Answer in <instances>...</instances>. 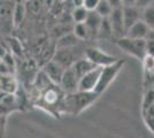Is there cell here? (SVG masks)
Returning <instances> with one entry per match:
<instances>
[{
	"label": "cell",
	"instance_id": "e0dca14e",
	"mask_svg": "<svg viewBox=\"0 0 154 138\" xmlns=\"http://www.w3.org/2000/svg\"><path fill=\"white\" fill-rule=\"evenodd\" d=\"M17 89L19 84L13 75H2L0 77V90L6 93H15Z\"/></svg>",
	"mask_w": 154,
	"mask_h": 138
},
{
	"label": "cell",
	"instance_id": "ba28073f",
	"mask_svg": "<svg viewBox=\"0 0 154 138\" xmlns=\"http://www.w3.org/2000/svg\"><path fill=\"white\" fill-rule=\"evenodd\" d=\"M78 77L72 70V68H67L64 69L62 78L60 81L59 86L61 87V90L64 93H74L78 91Z\"/></svg>",
	"mask_w": 154,
	"mask_h": 138
},
{
	"label": "cell",
	"instance_id": "83f0119b",
	"mask_svg": "<svg viewBox=\"0 0 154 138\" xmlns=\"http://www.w3.org/2000/svg\"><path fill=\"white\" fill-rule=\"evenodd\" d=\"M44 5V0H29L28 9L33 14H38Z\"/></svg>",
	"mask_w": 154,
	"mask_h": 138
},
{
	"label": "cell",
	"instance_id": "d590c367",
	"mask_svg": "<svg viewBox=\"0 0 154 138\" xmlns=\"http://www.w3.org/2000/svg\"><path fill=\"white\" fill-rule=\"evenodd\" d=\"M107 2L113 7V9H114V8H120V7H122L121 0H107Z\"/></svg>",
	"mask_w": 154,
	"mask_h": 138
},
{
	"label": "cell",
	"instance_id": "ac0fdd59",
	"mask_svg": "<svg viewBox=\"0 0 154 138\" xmlns=\"http://www.w3.org/2000/svg\"><path fill=\"white\" fill-rule=\"evenodd\" d=\"M26 7L22 2H16L14 4L13 8V26H19L22 24V22L24 21L26 17Z\"/></svg>",
	"mask_w": 154,
	"mask_h": 138
},
{
	"label": "cell",
	"instance_id": "2e32d148",
	"mask_svg": "<svg viewBox=\"0 0 154 138\" xmlns=\"http://www.w3.org/2000/svg\"><path fill=\"white\" fill-rule=\"evenodd\" d=\"M38 70L39 69H38V66H37V62L32 59L26 60L22 63V66H21V72H22L24 79L29 81L31 84L32 82H33V79H35V77H36Z\"/></svg>",
	"mask_w": 154,
	"mask_h": 138
},
{
	"label": "cell",
	"instance_id": "7402d4cb",
	"mask_svg": "<svg viewBox=\"0 0 154 138\" xmlns=\"http://www.w3.org/2000/svg\"><path fill=\"white\" fill-rule=\"evenodd\" d=\"M113 36L112 32V26L109 23L108 17H103L100 26H99V30H98V36L97 37H100V38H109Z\"/></svg>",
	"mask_w": 154,
	"mask_h": 138
},
{
	"label": "cell",
	"instance_id": "4dcf8cb0",
	"mask_svg": "<svg viewBox=\"0 0 154 138\" xmlns=\"http://www.w3.org/2000/svg\"><path fill=\"white\" fill-rule=\"evenodd\" d=\"M7 124V114H1L0 115V138H4L5 131H6Z\"/></svg>",
	"mask_w": 154,
	"mask_h": 138
},
{
	"label": "cell",
	"instance_id": "277c9868",
	"mask_svg": "<svg viewBox=\"0 0 154 138\" xmlns=\"http://www.w3.org/2000/svg\"><path fill=\"white\" fill-rule=\"evenodd\" d=\"M116 45L120 50L137 58L138 60H143L146 55V40L145 39H135L129 38L127 36L120 37L116 40Z\"/></svg>",
	"mask_w": 154,
	"mask_h": 138
},
{
	"label": "cell",
	"instance_id": "5b68a950",
	"mask_svg": "<svg viewBox=\"0 0 154 138\" xmlns=\"http://www.w3.org/2000/svg\"><path fill=\"white\" fill-rule=\"evenodd\" d=\"M84 57L98 67L107 66V65H110V63H114L115 61L119 60L116 57H113L108 53L101 51L100 48H96V47L86 48L85 52H84Z\"/></svg>",
	"mask_w": 154,
	"mask_h": 138
},
{
	"label": "cell",
	"instance_id": "9a60e30c",
	"mask_svg": "<svg viewBox=\"0 0 154 138\" xmlns=\"http://www.w3.org/2000/svg\"><path fill=\"white\" fill-rule=\"evenodd\" d=\"M96 67H98V66H96L94 63H92L90 60H88L84 57L82 59H77L76 61L72 63L71 68H72V70H74L75 74L77 75V77L81 78L83 75H85L86 72H89L90 70H92V69H94Z\"/></svg>",
	"mask_w": 154,
	"mask_h": 138
},
{
	"label": "cell",
	"instance_id": "d6a6232c",
	"mask_svg": "<svg viewBox=\"0 0 154 138\" xmlns=\"http://www.w3.org/2000/svg\"><path fill=\"white\" fill-rule=\"evenodd\" d=\"M152 4H154V0H136V6L140 9L149 6Z\"/></svg>",
	"mask_w": 154,
	"mask_h": 138
},
{
	"label": "cell",
	"instance_id": "4fadbf2b",
	"mask_svg": "<svg viewBox=\"0 0 154 138\" xmlns=\"http://www.w3.org/2000/svg\"><path fill=\"white\" fill-rule=\"evenodd\" d=\"M149 29L151 28L144 21L139 20L125 31V36L129 38H135V39H145Z\"/></svg>",
	"mask_w": 154,
	"mask_h": 138
},
{
	"label": "cell",
	"instance_id": "f35d334b",
	"mask_svg": "<svg viewBox=\"0 0 154 138\" xmlns=\"http://www.w3.org/2000/svg\"><path fill=\"white\" fill-rule=\"evenodd\" d=\"M71 2H72V5L75 8L77 7H84V0H71Z\"/></svg>",
	"mask_w": 154,
	"mask_h": 138
},
{
	"label": "cell",
	"instance_id": "ffe728a7",
	"mask_svg": "<svg viewBox=\"0 0 154 138\" xmlns=\"http://www.w3.org/2000/svg\"><path fill=\"white\" fill-rule=\"evenodd\" d=\"M141 21H144L151 29L154 28V4L141 9Z\"/></svg>",
	"mask_w": 154,
	"mask_h": 138
},
{
	"label": "cell",
	"instance_id": "cb8c5ba5",
	"mask_svg": "<svg viewBox=\"0 0 154 138\" xmlns=\"http://www.w3.org/2000/svg\"><path fill=\"white\" fill-rule=\"evenodd\" d=\"M72 33L79 40H84L89 38V31L86 29L85 23H75V26L72 28Z\"/></svg>",
	"mask_w": 154,
	"mask_h": 138
},
{
	"label": "cell",
	"instance_id": "30bf717a",
	"mask_svg": "<svg viewBox=\"0 0 154 138\" xmlns=\"http://www.w3.org/2000/svg\"><path fill=\"white\" fill-rule=\"evenodd\" d=\"M42 70L45 72L46 76L50 78V81H51L52 83L59 85L60 84V81L62 78V75H63L64 68L51 59L50 61H47L46 63L43 65Z\"/></svg>",
	"mask_w": 154,
	"mask_h": 138
},
{
	"label": "cell",
	"instance_id": "836d02e7",
	"mask_svg": "<svg viewBox=\"0 0 154 138\" xmlns=\"http://www.w3.org/2000/svg\"><path fill=\"white\" fill-rule=\"evenodd\" d=\"M0 74H1V75H12L9 68L6 66V63H5L2 60H0Z\"/></svg>",
	"mask_w": 154,
	"mask_h": 138
},
{
	"label": "cell",
	"instance_id": "f1b7e54d",
	"mask_svg": "<svg viewBox=\"0 0 154 138\" xmlns=\"http://www.w3.org/2000/svg\"><path fill=\"white\" fill-rule=\"evenodd\" d=\"M141 61H143V65H144V68L146 72H154V57L146 54Z\"/></svg>",
	"mask_w": 154,
	"mask_h": 138
},
{
	"label": "cell",
	"instance_id": "44dd1931",
	"mask_svg": "<svg viewBox=\"0 0 154 138\" xmlns=\"http://www.w3.org/2000/svg\"><path fill=\"white\" fill-rule=\"evenodd\" d=\"M89 12L90 11H88L85 7H77L70 13L71 20L74 23H84L89 15Z\"/></svg>",
	"mask_w": 154,
	"mask_h": 138
},
{
	"label": "cell",
	"instance_id": "d4e9b609",
	"mask_svg": "<svg viewBox=\"0 0 154 138\" xmlns=\"http://www.w3.org/2000/svg\"><path fill=\"white\" fill-rule=\"evenodd\" d=\"M8 44H9V47L12 50V54L14 57H22L23 55V47H22V44L17 38H9L8 39Z\"/></svg>",
	"mask_w": 154,
	"mask_h": 138
},
{
	"label": "cell",
	"instance_id": "4316f807",
	"mask_svg": "<svg viewBox=\"0 0 154 138\" xmlns=\"http://www.w3.org/2000/svg\"><path fill=\"white\" fill-rule=\"evenodd\" d=\"M1 60L6 63V66L9 68V70H11V72H12V75H14V72H15V58H14V55L12 54V53L7 52L2 58H1Z\"/></svg>",
	"mask_w": 154,
	"mask_h": 138
},
{
	"label": "cell",
	"instance_id": "603a6c76",
	"mask_svg": "<svg viewBox=\"0 0 154 138\" xmlns=\"http://www.w3.org/2000/svg\"><path fill=\"white\" fill-rule=\"evenodd\" d=\"M112 11H113V7L107 2V0H100L98 6L94 9V12L97 14H99L101 17H108L112 13Z\"/></svg>",
	"mask_w": 154,
	"mask_h": 138
},
{
	"label": "cell",
	"instance_id": "5bb4252c",
	"mask_svg": "<svg viewBox=\"0 0 154 138\" xmlns=\"http://www.w3.org/2000/svg\"><path fill=\"white\" fill-rule=\"evenodd\" d=\"M101 20H103V17L99 14H97L94 11L89 12V15H88L86 20L84 22L88 31H89V38H93V37L98 36V30H99Z\"/></svg>",
	"mask_w": 154,
	"mask_h": 138
},
{
	"label": "cell",
	"instance_id": "60d3db41",
	"mask_svg": "<svg viewBox=\"0 0 154 138\" xmlns=\"http://www.w3.org/2000/svg\"><path fill=\"white\" fill-rule=\"evenodd\" d=\"M7 53V51H6V48L5 47H2V46L0 45V58H2L5 54Z\"/></svg>",
	"mask_w": 154,
	"mask_h": 138
},
{
	"label": "cell",
	"instance_id": "8d00e7d4",
	"mask_svg": "<svg viewBox=\"0 0 154 138\" xmlns=\"http://www.w3.org/2000/svg\"><path fill=\"white\" fill-rule=\"evenodd\" d=\"M145 40L148 41V43H154V28L149 29V31H148L146 37H145Z\"/></svg>",
	"mask_w": 154,
	"mask_h": 138
},
{
	"label": "cell",
	"instance_id": "8992f818",
	"mask_svg": "<svg viewBox=\"0 0 154 138\" xmlns=\"http://www.w3.org/2000/svg\"><path fill=\"white\" fill-rule=\"evenodd\" d=\"M101 68L103 67H96L94 69H92L89 72H86L85 75H83L81 78L78 79V91H93L97 85V83H98Z\"/></svg>",
	"mask_w": 154,
	"mask_h": 138
},
{
	"label": "cell",
	"instance_id": "484cf974",
	"mask_svg": "<svg viewBox=\"0 0 154 138\" xmlns=\"http://www.w3.org/2000/svg\"><path fill=\"white\" fill-rule=\"evenodd\" d=\"M154 105V89H149L146 91L144 99H143V107H141V112H144L145 109H147L149 106Z\"/></svg>",
	"mask_w": 154,
	"mask_h": 138
},
{
	"label": "cell",
	"instance_id": "7bdbcfd3",
	"mask_svg": "<svg viewBox=\"0 0 154 138\" xmlns=\"http://www.w3.org/2000/svg\"><path fill=\"white\" fill-rule=\"evenodd\" d=\"M0 60H1V58H0Z\"/></svg>",
	"mask_w": 154,
	"mask_h": 138
},
{
	"label": "cell",
	"instance_id": "b9f144b4",
	"mask_svg": "<svg viewBox=\"0 0 154 138\" xmlns=\"http://www.w3.org/2000/svg\"><path fill=\"white\" fill-rule=\"evenodd\" d=\"M60 1H66V0H60Z\"/></svg>",
	"mask_w": 154,
	"mask_h": 138
},
{
	"label": "cell",
	"instance_id": "9c48e42d",
	"mask_svg": "<svg viewBox=\"0 0 154 138\" xmlns=\"http://www.w3.org/2000/svg\"><path fill=\"white\" fill-rule=\"evenodd\" d=\"M14 4L11 0H0V26L5 29L13 28Z\"/></svg>",
	"mask_w": 154,
	"mask_h": 138
},
{
	"label": "cell",
	"instance_id": "e575fe53",
	"mask_svg": "<svg viewBox=\"0 0 154 138\" xmlns=\"http://www.w3.org/2000/svg\"><path fill=\"white\" fill-rule=\"evenodd\" d=\"M146 54H149V55L154 57V43L146 41Z\"/></svg>",
	"mask_w": 154,
	"mask_h": 138
},
{
	"label": "cell",
	"instance_id": "ab89813d",
	"mask_svg": "<svg viewBox=\"0 0 154 138\" xmlns=\"http://www.w3.org/2000/svg\"><path fill=\"white\" fill-rule=\"evenodd\" d=\"M55 1H57V0H44V5H46L47 7H50V8H51L52 5H53Z\"/></svg>",
	"mask_w": 154,
	"mask_h": 138
},
{
	"label": "cell",
	"instance_id": "7a4b0ae2",
	"mask_svg": "<svg viewBox=\"0 0 154 138\" xmlns=\"http://www.w3.org/2000/svg\"><path fill=\"white\" fill-rule=\"evenodd\" d=\"M99 97L96 92L76 91L74 93H66L63 100V112L78 115L91 106Z\"/></svg>",
	"mask_w": 154,
	"mask_h": 138
},
{
	"label": "cell",
	"instance_id": "6da1fadb",
	"mask_svg": "<svg viewBox=\"0 0 154 138\" xmlns=\"http://www.w3.org/2000/svg\"><path fill=\"white\" fill-rule=\"evenodd\" d=\"M64 93L61 87L57 84H52L46 90L40 92L37 98L38 105L46 109L47 112L54 114L55 116H59L60 113L63 112V100Z\"/></svg>",
	"mask_w": 154,
	"mask_h": 138
},
{
	"label": "cell",
	"instance_id": "f546056e",
	"mask_svg": "<svg viewBox=\"0 0 154 138\" xmlns=\"http://www.w3.org/2000/svg\"><path fill=\"white\" fill-rule=\"evenodd\" d=\"M143 118H144L145 123L149 128V130H152L154 132V114H149L147 112H144L143 113Z\"/></svg>",
	"mask_w": 154,
	"mask_h": 138
},
{
	"label": "cell",
	"instance_id": "8fae6325",
	"mask_svg": "<svg viewBox=\"0 0 154 138\" xmlns=\"http://www.w3.org/2000/svg\"><path fill=\"white\" fill-rule=\"evenodd\" d=\"M69 48L70 47H58L52 57V60L59 63L61 67H63L64 69L70 68L72 66V63L76 61L74 54L71 53Z\"/></svg>",
	"mask_w": 154,
	"mask_h": 138
},
{
	"label": "cell",
	"instance_id": "3957f363",
	"mask_svg": "<svg viewBox=\"0 0 154 138\" xmlns=\"http://www.w3.org/2000/svg\"><path fill=\"white\" fill-rule=\"evenodd\" d=\"M124 60H117L114 63H110L107 66H103L100 72V76L98 79L96 87L93 92H96L97 94H101L103 92L107 90V87L110 85V83L116 78V76L119 75V72H121V69L124 66Z\"/></svg>",
	"mask_w": 154,
	"mask_h": 138
},
{
	"label": "cell",
	"instance_id": "52a82bcc",
	"mask_svg": "<svg viewBox=\"0 0 154 138\" xmlns=\"http://www.w3.org/2000/svg\"><path fill=\"white\" fill-rule=\"evenodd\" d=\"M109 23L112 26V32L116 39L125 36V26H124V21H123L122 15V7L120 8H114L112 11L110 15L108 16Z\"/></svg>",
	"mask_w": 154,
	"mask_h": 138
},
{
	"label": "cell",
	"instance_id": "1f68e13d",
	"mask_svg": "<svg viewBox=\"0 0 154 138\" xmlns=\"http://www.w3.org/2000/svg\"><path fill=\"white\" fill-rule=\"evenodd\" d=\"M100 0H84V7L88 11H94Z\"/></svg>",
	"mask_w": 154,
	"mask_h": 138
},
{
	"label": "cell",
	"instance_id": "74e56055",
	"mask_svg": "<svg viewBox=\"0 0 154 138\" xmlns=\"http://www.w3.org/2000/svg\"><path fill=\"white\" fill-rule=\"evenodd\" d=\"M123 6H136V0H121Z\"/></svg>",
	"mask_w": 154,
	"mask_h": 138
},
{
	"label": "cell",
	"instance_id": "d6986e66",
	"mask_svg": "<svg viewBox=\"0 0 154 138\" xmlns=\"http://www.w3.org/2000/svg\"><path fill=\"white\" fill-rule=\"evenodd\" d=\"M78 38L72 33V31L70 32L64 33L63 36H61L57 41V47H72V46L77 45L78 43Z\"/></svg>",
	"mask_w": 154,
	"mask_h": 138
},
{
	"label": "cell",
	"instance_id": "7c38bea8",
	"mask_svg": "<svg viewBox=\"0 0 154 138\" xmlns=\"http://www.w3.org/2000/svg\"><path fill=\"white\" fill-rule=\"evenodd\" d=\"M122 15L124 21L125 31L128 30L132 24H135L137 21L141 20V9L137 6H123Z\"/></svg>",
	"mask_w": 154,
	"mask_h": 138
}]
</instances>
